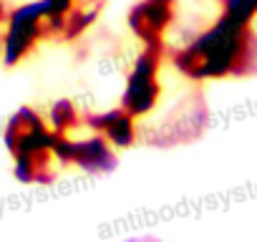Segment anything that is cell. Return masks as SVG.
<instances>
[{
	"instance_id": "1",
	"label": "cell",
	"mask_w": 257,
	"mask_h": 242,
	"mask_svg": "<svg viewBox=\"0 0 257 242\" xmlns=\"http://www.w3.org/2000/svg\"><path fill=\"white\" fill-rule=\"evenodd\" d=\"M172 61L189 81H217L257 73V36L252 26H237L219 16L207 31L172 53Z\"/></svg>"
},
{
	"instance_id": "2",
	"label": "cell",
	"mask_w": 257,
	"mask_h": 242,
	"mask_svg": "<svg viewBox=\"0 0 257 242\" xmlns=\"http://www.w3.org/2000/svg\"><path fill=\"white\" fill-rule=\"evenodd\" d=\"M164 56V43L159 46H144L139 58L134 61L132 71H128L123 93H121V108L128 111L134 118L149 116L162 96L159 86V66Z\"/></svg>"
},
{
	"instance_id": "3",
	"label": "cell",
	"mask_w": 257,
	"mask_h": 242,
	"mask_svg": "<svg viewBox=\"0 0 257 242\" xmlns=\"http://www.w3.org/2000/svg\"><path fill=\"white\" fill-rule=\"evenodd\" d=\"M46 0H33V3L18 6L6 18V36H3V63L16 66L21 63L36 43L46 36L43 21H46Z\"/></svg>"
},
{
	"instance_id": "4",
	"label": "cell",
	"mask_w": 257,
	"mask_h": 242,
	"mask_svg": "<svg viewBox=\"0 0 257 242\" xmlns=\"http://www.w3.org/2000/svg\"><path fill=\"white\" fill-rule=\"evenodd\" d=\"M177 11V0H139L128 11V28L144 46H159L164 43L162 36L172 26Z\"/></svg>"
},
{
	"instance_id": "5",
	"label": "cell",
	"mask_w": 257,
	"mask_h": 242,
	"mask_svg": "<svg viewBox=\"0 0 257 242\" xmlns=\"http://www.w3.org/2000/svg\"><path fill=\"white\" fill-rule=\"evenodd\" d=\"M86 127L93 134H101L113 149H128V147H134L137 139H139L137 118L128 111H123L121 106L111 108V111H103V113L86 116Z\"/></svg>"
},
{
	"instance_id": "6",
	"label": "cell",
	"mask_w": 257,
	"mask_h": 242,
	"mask_svg": "<svg viewBox=\"0 0 257 242\" xmlns=\"http://www.w3.org/2000/svg\"><path fill=\"white\" fill-rule=\"evenodd\" d=\"M118 164L116 149L101 137L91 134L86 139H76V152H73V167L83 169L86 174H108Z\"/></svg>"
},
{
	"instance_id": "7",
	"label": "cell",
	"mask_w": 257,
	"mask_h": 242,
	"mask_svg": "<svg viewBox=\"0 0 257 242\" xmlns=\"http://www.w3.org/2000/svg\"><path fill=\"white\" fill-rule=\"evenodd\" d=\"M81 124V116H78V108L73 106V101L68 98H61L51 106L48 111V127L58 134H68L71 129H76Z\"/></svg>"
},
{
	"instance_id": "8",
	"label": "cell",
	"mask_w": 257,
	"mask_h": 242,
	"mask_svg": "<svg viewBox=\"0 0 257 242\" xmlns=\"http://www.w3.org/2000/svg\"><path fill=\"white\" fill-rule=\"evenodd\" d=\"M222 16L237 26H252L257 18V0H222Z\"/></svg>"
},
{
	"instance_id": "9",
	"label": "cell",
	"mask_w": 257,
	"mask_h": 242,
	"mask_svg": "<svg viewBox=\"0 0 257 242\" xmlns=\"http://www.w3.org/2000/svg\"><path fill=\"white\" fill-rule=\"evenodd\" d=\"M93 21H96V8H81V6H76V8L66 16L63 38H68V41L78 38V36H81Z\"/></svg>"
},
{
	"instance_id": "10",
	"label": "cell",
	"mask_w": 257,
	"mask_h": 242,
	"mask_svg": "<svg viewBox=\"0 0 257 242\" xmlns=\"http://www.w3.org/2000/svg\"><path fill=\"white\" fill-rule=\"evenodd\" d=\"M73 152H76V139H71L68 134H53V144H51V157L56 164L61 167H71L73 164Z\"/></svg>"
},
{
	"instance_id": "11",
	"label": "cell",
	"mask_w": 257,
	"mask_h": 242,
	"mask_svg": "<svg viewBox=\"0 0 257 242\" xmlns=\"http://www.w3.org/2000/svg\"><path fill=\"white\" fill-rule=\"evenodd\" d=\"M78 6V0H46V16H68Z\"/></svg>"
},
{
	"instance_id": "12",
	"label": "cell",
	"mask_w": 257,
	"mask_h": 242,
	"mask_svg": "<svg viewBox=\"0 0 257 242\" xmlns=\"http://www.w3.org/2000/svg\"><path fill=\"white\" fill-rule=\"evenodd\" d=\"M123 242H164V239L152 237V234H137V237H128V239H123Z\"/></svg>"
},
{
	"instance_id": "13",
	"label": "cell",
	"mask_w": 257,
	"mask_h": 242,
	"mask_svg": "<svg viewBox=\"0 0 257 242\" xmlns=\"http://www.w3.org/2000/svg\"><path fill=\"white\" fill-rule=\"evenodd\" d=\"M8 13H6V6H3V0H0V21H6Z\"/></svg>"
}]
</instances>
